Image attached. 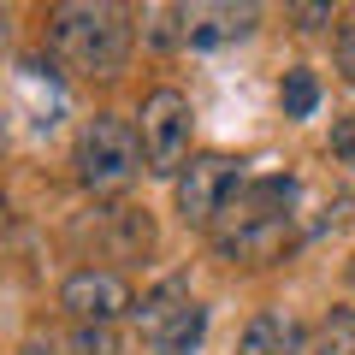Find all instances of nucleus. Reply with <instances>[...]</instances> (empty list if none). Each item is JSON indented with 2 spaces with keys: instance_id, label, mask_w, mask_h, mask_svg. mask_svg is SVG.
I'll use <instances>...</instances> for the list:
<instances>
[{
  "instance_id": "1",
  "label": "nucleus",
  "mask_w": 355,
  "mask_h": 355,
  "mask_svg": "<svg viewBox=\"0 0 355 355\" xmlns=\"http://www.w3.org/2000/svg\"><path fill=\"white\" fill-rule=\"evenodd\" d=\"M291 202H296V178H249V184H237V196H231L225 214H219V219H231V225L214 231L219 254H225V261H243V266L284 261L291 243H296Z\"/></svg>"
},
{
  "instance_id": "2",
  "label": "nucleus",
  "mask_w": 355,
  "mask_h": 355,
  "mask_svg": "<svg viewBox=\"0 0 355 355\" xmlns=\"http://www.w3.org/2000/svg\"><path fill=\"white\" fill-rule=\"evenodd\" d=\"M48 48L77 77H119L130 65V48H137V24H130L125 6L71 0V6H53L48 12Z\"/></svg>"
},
{
  "instance_id": "3",
  "label": "nucleus",
  "mask_w": 355,
  "mask_h": 355,
  "mask_svg": "<svg viewBox=\"0 0 355 355\" xmlns=\"http://www.w3.org/2000/svg\"><path fill=\"white\" fill-rule=\"evenodd\" d=\"M137 172H148L142 166V137L130 119L119 113H101L89 119L83 137H77V178H83L89 196H119L137 184Z\"/></svg>"
},
{
  "instance_id": "4",
  "label": "nucleus",
  "mask_w": 355,
  "mask_h": 355,
  "mask_svg": "<svg viewBox=\"0 0 355 355\" xmlns=\"http://www.w3.org/2000/svg\"><path fill=\"white\" fill-rule=\"evenodd\" d=\"M190 130H196L190 95H184V89H154L148 101H142V119H137L142 166H148L154 178H178L190 166Z\"/></svg>"
},
{
  "instance_id": "5",
  "label": "nucleus",
  "mask_w": 355,
  "mask_h": 355,
  "mask_svg": "<svg viewBox=\"0 0 355 355\" xmlns=\"http://www.w3.org/2000/svg\"><path fill=\"white\" fill-rule=\"evenodd\" d=\"M237 184H243V160H231V154H196L178 172V214H184V225L214 231L225 202L237 196Z\"/></svg>"
},
{
  "instance_id": "6",
  "label": "nucleus",
  "mask_w": 355,
  "mask_h": 355,
  "mask_svg": "<svg viewBox=\"0 0 355 355\" xmlns=\"http://www.w3.org/2000/svg\"><path fill=\"white\" fill-rule=\"evenodd\" d=\"M60 308L77 326H113L119 314H137V296H130V279L119 266H77L60 284Z\"/></svg>"
},
{
  "instance_id": "7",
  "label": "nucleus",
  "mask_w": 355,
  "mask_h": 355,
  "mask_svg": "<svg viewBox=\"0 0 355 355\" xmlns=\"http://www.w3.org/2000/svg\"><path fill=\"white\" fill-rule=\"evenodd\" d=\"M71 237L89 249V266L95 261H142L154 249V219L142 207H95V219H83Z\"/></svg>"
},
{
  "instance_id": "8",
  "label": "nucleus",
  "mask_w": 355,
  "mask_h": 355,
  "mask_svg": "<svg viewBox=\"0 0 355 355\" xmlns=\"http://www.w3.org/2000/svg\"><path fill=\"white\" fill-rule=\"evenodd\" d=\"M254 6H184V48H219L254 30Z\"/></svg>"
},
{
  "instance_id": "9",
  "label": "nucleus",
  "mask_w": 355,
  "mask_h": 355,
  "mask_svg": "<svg viewBox=\"0 0 355 355\" xmlns=\"http://www.w3.org/2000/svg\"><path fill=\"white\" fill-rule=\"evenodd\" d=\"M237 355H302V326H296L284 308H266L243 326Z\"/></svg>"
},
{
  "instance_id": "10",
  "label": "nucleus",
  "mask_w": 355,
  "mask_h": 355,
  "mask_svg": "<svg viewBox=\"0 0 355 355\" xmlns=\"http://www.w3.org/2000/svg\"><path fill=\"white\" fill-rule=\"evenodd\" d=\"M184 308H190V284L184 279H166V284H154L148 296H142V308H137V326H142V338H160L166 326H172L178 314H184Z\"/></svg>"
},
{
  "instance_id": "11",
  "label": "nucleus",
  "mask_w": 355,
  "mask_h": 355,
  "mask_svg": "<svg viewBox=\"0 0 355 355\" xmlns=\"http://www.w3.org/2000/svg\"><path fill=\"white\" fill-rule=\"evenodd\" d=\"M202 331H207V308H202V302H190L184 314L172 320V326L160 331V338H154V349H160V355H196Z\"/></svg>"
},
{
  "instance_id": "12",
  "label": "nucleus",
  "mask_w": 355,
  "mask_h": 355,
  "mask_svg": "<svg viewBox=\"0 0 355 355\" xmlns=\"http://www.w3.org/2000/svg\"><path fill=\"white\" fill-rule=\"evenodd\" d=\"M308 355H355V308H331V314L320 320Z\"/></svg>"
},
{
  "instance_id": "13",
  "label": "nucleus",
  "mask_w": 355,
  "mask_h": 355,
  "mask_svg": "<svg viewBox=\"0 0 355 355\" xmlns=\"http://www.w3.org/2000/svg\"><path fill=\"white\" fill-rule=\"evenodd\" d=\"M314 107H320V83H314V71H308V65L284 71V113H291V119H308Z\"/></svg>"
},
{
  "instance_id": "14",
  "label": "nucleus",
  "mask_w": 355,
  "mask_h": 355,
  "mask_svg": "<svg viewBox=\"0 0 355 355\" xmlns=\"http://www.w3.org/2000/svg\"><path fill=\"white\" fill-rule=\"evenodd\" d=\"M71 355H119V331L113 326H77L71 331Z\"/></svg>"
},
{
  "instance_id": "15",
  "label": "nucleus",
  "mask_w": 355,
  "mask_h": 355,
  "mask_svg": "<svg viewBox=\"0 0 355 355\" xmlns=\"http://www.w3.org/2000/svg\"><path fill=\"white\" fill-rule=\"evenodd\" d=\"M331 154H338L343 166H355V119H338V125H331Z\"/></svg>"
},
{
  "instance_id": "16",
  "label": "nucleus",
  "mask_w": 355,
  "mask_h": 355,
  "mask_svg": "<svg viewBox=\"0 0 355 355\" xmlns=\"http://www.w3.org/2000/svg\"><path fill=\"white\" fill-rule=\"evenodd\" d=\"M291 18H296L302 30H320V24H331V6H314V0H296V6H291Z\"/></svg>"
},
{
  "instance_id": "17",
  "label": "nucleus",
  "mask_w": 355,
  "mask_h": 355,
  "mask_svg": "<svg viewBox=\"0 0 355 355\" xmlns=\"http://www.w3.org/2000/svg\"><path fill=\"white\" fill-rule=\"evenodd\" d=\"M18 355H65V343L53 338V331H30V338L18 343Z\"/></svg>"
},
{
  "instance_id": "18",
  "label": "nucleus",
  "mask_w": 355,
  "mask_h": 355,
  "mask_svg": "<svg viewBox=\"0 0 355 355\" xmlns=\"http://www.w3.org/2000/svg\"><path fill=\"white\" fill-rule=\"evenodd\" d=\"M338 71H343V83L355 89V24L338 36Z\"/></svg>"
},
{
  "instance_id": "19",
  "label": "nucleus",
  "mask_w": 355,
  "mask_h": 355,
  "mask_svg": "<svg viewBox=\"0 0 355 355\" xmlns=\"http://www.w3.org/2000/svg\"><path fill=\"white\" fill-rule=\"evenodd\" d=\"M343 279H349V291H355V254H349V266H343Z\"/></svg>"
},
{
  "instance_id": "20",
  "label": "nucleus",
  "mask_w": 355,
  "mask_h": 355,
  "mask_svg": "<svg viewBox=\"0 0 355 355\" xmlns=\"http://www.w3.org/2000/svg\"><path fill=\"white\" fill-rule=\"evenodd\" d=\"M0 154H6V113H0Z\"/></svg>"
}]
</instances>
